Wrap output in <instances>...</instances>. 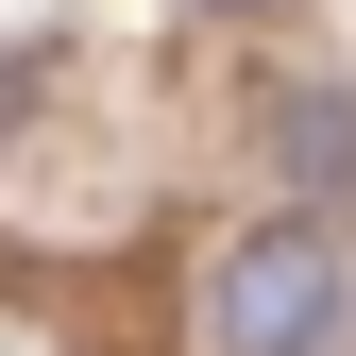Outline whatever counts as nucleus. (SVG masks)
Wrapping results in <instances>:
<instances>
[{"label":"nucleus","instance_id":"nucleus-1","mask_svg":"<svg viewBox=\"0 0 356 356\" xmlns=\"http://www.w3.org/2000/svg\"><path fill=\"white\" fill-rule=\"evenodd\" d=\"M204 323H220V356H323L339 339V238H305V220L238 238L220 289H204Z\"/></svg>","mask_w":356,"mask_h":356},{"label":"nucleus","instance_id":"nucleus-2","mask_svg":"<svg viewBox=\"0 0 356 356\" xmlns=\"http://www.w3.org/2000/svg\"><path fill=\"white\" fill-rule=\"evenodd\" d=\"M272 136H289V170H305V187H356V102H339V85H289V119H272Z\"/></svg>","mask_w":356,"mask_h":356},{"label":"nucleus","instance_id":"nucleus-3","mask_svg":"<svg viewBox=\"0 0 356 356\" xmlns=\"http://www.w3.org/2000/svg\"><path fill=\"white\" fill-rule=\"evenodd\" d=\"M0 356H51V339H34V305H0Z\"/></svg>","mask_w":356,"mask_h":356}]
</instances>
